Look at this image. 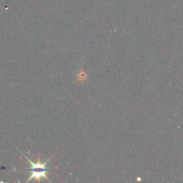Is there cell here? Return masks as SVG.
Listing matches in <instances>:
<instances>
[{
  "label": "cell",
  "instance_id": "obj_1",
  "mask_svg": "<svg viewBox=\"0 0 183 183\" xmlns=\"http://www.w3.org/2000/svg\"><path fill=\"white\" fill-rule=\"evenodd\" d=\"M22 155L27 160V161L30 163L31 165L30 169H26V170H28V171H30L31 172V175L30 176V178H28V180L26 181V182L33 180V179L35 180H37V182H40L41 179H45V180H47V181H49V182H50V180H49L48 177H47V174H48L49 170L47 167V164L49 163V160L52 159V157L49 158V159L46 162H45V163H40V160H39V156L38 162H37V163H34L33 162L31 161V160L29 159L25 155H24V154H22Z\"/></svg>",
  "mask_w": 183,
  "mask_h": 183
},
{
  "label": "cell",
  "instance_id": "obj_2",
  "mask_svg": "<svg viewBox=\"0 0 183 183\" xmlns=\"http://www.w3.org/2000/svg\"><path fill=\"white\" fill-rule=\"evenodd\" d=\"M77 77L78 81H80V82H83V81L87 80V73H85L82 70H81L80 71V73L77 74Z\"/></svg>",
  "mask_w": 183,
  "mask_h": 183
}]
</instances>
